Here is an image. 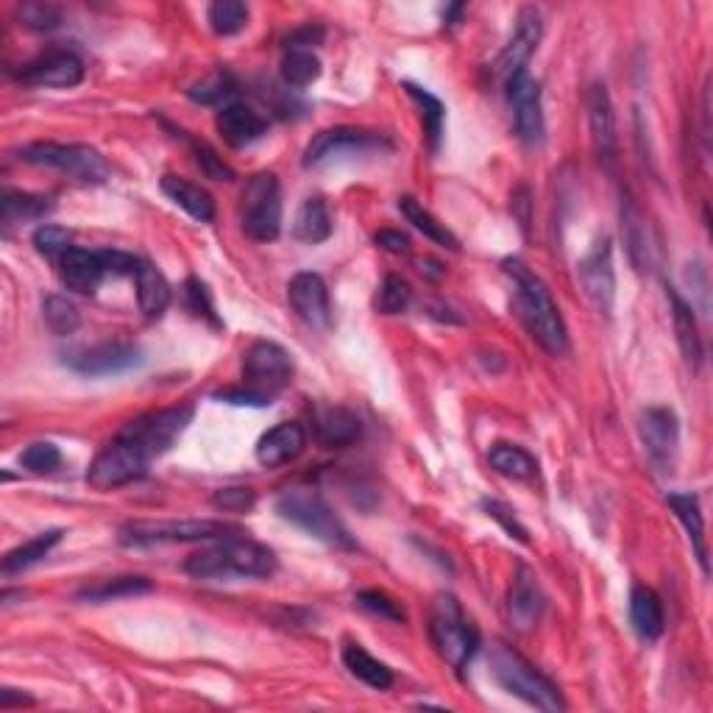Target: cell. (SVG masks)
<instances>
[{"label":"cell","mask_w":713,"mask_h":713,"mask_svg":"<svg viewBox=\"0 0 713 713\" xmlns=\"http://www.w3.org/2000/svg\"><path fill=\"white\" fill-rule=\"evenodd\" d=\"M243 232L260 243H271L282 232V192L268 170L251 176L243 190Z\"/></svg>","instance_id":"ba28073f"},{"label":"cell","mask_w":713,"mask_h":713,"mask_svg":"<svg viewBox=\"0 0 713 713\" xmlns=\"http://www.w3.org/2000/svg\"><path fill=\"white\" fill-rule=\"evenodd\" d=\"M240 535L238 527L209 518H181V522H128L120 527V544H192V541H223Z\"/></svg>","instance_id":"8992f818"},{"label":"cell","mask_w":713,"mask_h":713,"mask_svg":"<svg viewBox=\"0 0 713 713\" xmlns=\"http://www.w3.org/2000/svg\"><path fill=\"white\" fill-rule=\"evenodd\" d=\"M544 605L546 599L538 586V577L527 566H518L511 583V594H507V616H511L513 627L522 632L535 630V625L544 616Z\"/></svg>","instance_id":"ffe728a7"},{"label":"cell","mask_w":713,"mask_h":713,"mask_svg":"<svg viewBox=\"0 0 713 713\" xmlns=\"http://www.w3.org/2000/svg\"><path fill=\"white\" fill-rule=\"evenodd\" d=\"M106 271L101 265L98 251L87 249H73L67 254H62V282L67 284V291L82 293V296H93L104 282Z\"/></svg>","instance_id":"cb8c5ba5"},{"label":"cell","mask_w":713,"mask_h":713,"mask_svg":"<svg viewBox=\"0 0 713 713\" xmlns=\"http://www.w3.org/2000/svg\"><path fill=\"white\" fill-rule=\"evenodd\" d=\"M53 209L51 198L34 196V192H18L7 190L3 192V201H0V221H3V229L20 227V223L40 221Z\"/></svg>","instance_id":"1f68e13d"},{"label":"cell","mask_w":713,"mask_h":713,"mask_svg":"<svg viewBox=\"0 0 713 713\" xmlns=\"http://www.w3.org/2000/svg\"><path fill=\"white\" fill-rule=\"evenodd\" d=\"M382 137L363 128L337 126L324 128L310 139V146L304 148V168H318V165L329 162L335 157H346V154H363L368 148H377Z\"/></svg>","instance_id":"2e32d148"},{"label":"cell","mask_w":713,"mask_h":713,"mask_svg":"<svg viewBox=\"0 0 713 713\" xmlns=\"http://www.w3.org/2000/svg\"><path fill=\"white\" fill-rule=\"evenodd\" d=\"M577 273H580L583 291H586L588 302L594 304V310L602 315L614 313L616 271H614V249H610L608 238L594 243V249L580 260Z\"/></svg>","instance_id":"4fadbf2b"},{"label":"cell","mask_w":713,"mask_h":713,"mask_svg":"<svg viewBox=\"0 0 713 713\" xmlns=\"http://www.w3.org/2000/svg\"><path fill=\"white\" fill-rule=\"evenodd\" d=\"M62 538L64 529H48V533H40L31 541H25V544L14 546V549L3 557V575H20L25 568L36 566L42 557H48V552H51L53 546L62 544Z\"/></svg>","instance_id":"8d00e7d4"},{"label":"cell","mask_w":713,"mask_h":713,"mask_svg":"<svg viewBox=\"0 0 713 713\" xmlns=\"http://www.w3.org/2000/svg\"><path fill=\"white\" fill-rule=\"evenodd\" d=\"M42 318H45L48 329L53 335H73L78 329V324H82L76 304L67 302L64 296H48L45 304H42Z\"/></svg>","instance_id":"7bdbcfd3"},{"label":"cell","mask_w":713,"mask_h":713,"mask_svg":"<svg viewBox=\"0 0 713 713\" xmlns=\"http://www.w3.org/2000/svg\"><path fill=\"white\" fill-rule=\"evenodd\" d=\"M101 265H104L106 273H115V276H134L139 268V260H134L132 254L126 251H115V249H104L98 251Z\"/></svg>","instance_id":"816d5d0a"},{"label":"cell","mask_w":713,"mask_h":713,"mask_svg":"<svg viewBox=\"0 0 713 713\" xmlns=\"http://www.w3.org/2000/svg\"><path fill=\"white\" fill-rule=\"evenodd\" d=\"M293 379V363L279 343L256 340L243 354V385L273 396L284 390Z\"/></svg>","instance_id":"8fae6325"},{"label":"cell","mask_w":713,"mask_h":713,"mask_svg":"<svg viewBox=\"0 0 713 713\" xmlns=\"http://www.w3.org/2000/svg\"><path fill=\"white\" fill-rule=\"evenodd\" d=\"M216 399L227 401V405H238V407H268L271 405L273 396H265V394H260V390L243 385V388L216 390Z\"/></svg>","instance_id":"f907efd6"},{"label":"cell","mask_w":713,"mask_h":713,"mask_svg":"<svg viewBox=\"0 0 713 713\" xmlns=\"http://www.w3.org/2000/svg\"><path fill=\"white\" fill-rule=\"evenodd\" d=\"M487 667H491L493 680H496L507 694L518 696V700H524L527 705L546 713H557L566 707L557 685L552 683L544 672H538L522 652L507 647L505 641H496V644L491 647Z\"/></svg>","instance_id":"3957f363"},{"label":"cell","mask_w":713,"mask_h":713,"mask_svg":"<svg viewBox=\"0 0 713 713\" xmlns=\"http://www.w3.org/2000/svg\"><path fill=\"white\" fill-rule=\"evenodd\" d=\"M638 436L647 449V458L661 471H672L680 447V423L669 407H647L638 418Z\"/></svg>","instance_id":"7c38bea8"},{"label":"cell","mask_w":713,"mask_h":713,"mask_svg":"<svg viewBox=\"0 0 713 713\" xmlns=\"http://www.w3.org/2000/svg\"><path fill=\"white\" fill-rule=\"evenodd\" d=\"M541 31H544V23H541V12L535 7H524L516 18V31H513L511 42L505 45V51L499 53L496 59V73L505 82H511L513 76L524 73L533 59L535 48L541 42Z\"/></svg>","instance_id":"e0dca14e"},{"label":"cell","mask_w":713,"mask_h":713,"mask_svg":"<svg viewBox=\"0 0 713 713\" xmlns=\"http://www.w3.org/2000/svg\"><path fill=\"white\" fill-rule=\"evenodd\" d=\"M374 243H377L379 249L390 251V254H407V251H410V238L396 232V229H382V232H377L374 234Z\"/></svg>","instance_id":"6f0895ef"},{"label":"cell","mask_w":713,"mask_h":713,"mask_svg":"<svg viewBox=\"0 0 713 713\" xmlns=\"http://www.w3.org/2000/svg\"><path fill=\"white\" fill-rule=\"evenodd\" d=\"M20 463H23V469L34 471V474H51V471H56L59 465H62V452H59L56 443L51 441L31 443V447L20 454Z\"/></svg>","instance_id":"bcb514c9"},{"label":"cell","mask_w":713,"mask_h":713,"mask_svg":"<svg viewBox=\"0 0 713 713\" xmlns=\"http://www.w3.org/2000/svg\"><path fill=\"white\" fill-rule=\"evenodd\" d=\"M70 368H76L84 377H109V374H123L128 368L143 363V352L134 343H101V346L82 348V352L70 354Z\"/></svg>","instance_id":"ac0fdd59"},{"label":"cell","mask_w":713,"mask_h":713,"mask_svg":"<svg viewBox=\"0 0 713 713\" xmlns=\"http://www.w3.org/2000/svg\"><path fill=\"white\" fill-rule=\"evenodd\" d=\"M621 234H625L627 251L630 260L636 265V271H650L652 268V243H650V229H647L644 212L636 207L632 198L621 201Z\"/></svg>","instance_id":"4316f807"},{"label":"cell","mask_w":713,"mask_h":713,"mask_svg":"<svg viewBox=\"0 0 713 713\" xmlns=\"http://www.w3.org/2000/svg\"><path fill=\"white\" fill-rule=\"evenodd\" d=\"M667 505L672 507V513L678 516V522L683 524L685 533H689L691 546L696 552V560H700L702 572L707 575V544H705V522H702V511L696 496L691 493H669Z\"/></svg>","instance_id":"4dcf8cb0"},{"label":"cell","mask_w":713,"mask_h":713,"mask_svg":"<svg viewBox=\"0 0 713 713\" xmlns=\"http://www.w3.org/2000/svg\"><path fill=\"white\" fill-rule=\"evenodd\" d=\"M487 463L496 474L507 476V480H529L538 474V463L527 449L516 447V443H493L487 452Z\"/></svg>","instance_id":"d590c367"},{"label":"cell","mask_w":713,"mask_h":713,"mask_svg":"<svg viewBox=\"0 0 713 713\" xmlns=\"http://www.w3.org/2000/svg\"><path fill=\"white\" fill-rule=\"evenodd\" d=\"M321 42H324V29L321 25H302V29L284 36V45L291 48V51H310V48L321 45Z\"/></svg>","instance_id":"11a10c76"},{"label":"cell","mask_w":713,"mask_h":713,"mask_svg":"<svg viewBox=\"0 0 713 713\" xmlns=\"http://www.w3.org/2000/svg\"><path fill=\"white\" fill-rule=\"evenodd\" d=\"M632 630L644 641H656L663 632V602L652 588L636 586L630 594Z\"/></svg>","instance_id":"f546056e"},{"label":"cell","mask_w":713,"mask_h":713,"mask_svg":"<svg viewBox=\"0 0 713 713\" xmlns=\"http://www.w3.org/2000/svg\"><path fill=\"white\" fill-rule=\"evenodd\" d=\"M412 302V287L407 284V279L396 276V273H390V276H385L382 287H379V296H377V310L382 315H399L405 313L407 307H410Z\"/></svg>","instance_id":"ee69618b"},{"label":"cell","mask_w":713,"mask_h":713,"mask_svg":"<svg viewBox=\"0 0 713 713\" xmlns=\"http://www.w3.org/2000/svg\"><path fill=\"white\" fill-rule=\"evenodd\" d=\"M588 123H591L594 151L610 165L616 159V115L605 84H594L588 93Z\"/></svg>","instance_id":"7402d4cb"},{"label":"cell","mask_w":713,"mask_h":713,"mask_svg":"<svg viewBox=\"0 0 713 713\" xmlns=\"http://www.w3.org/2000/svg\"><path fill=\"white\" fill-rule=\"evenodd\" d=\"M192 421V407H165V410L146 412V416L134 418L120 430L123 438H128L132 443H137L148 458H159L168 452L176 441L181 438V432L187 430V423Z\"/></svg>","instance_id":"30bf717a"},{"label":"cell","mask_w":713,"mask_h":713,"mask_svg":"<svg viewBox=\"0 0 713 713\" xmlns=\"http://www.w3.org/2000/svg\"><path fill=\"white\" fill-rule=\"evenodd\" d=\"M196 162H198V168H201L203 174L209 176V179H218V181H232L234 179V170L227 168V165H223L221 159L216 157V151L203 146V143H201V146H196Z\"/></svg>","instance_id":"f5cc1de1"},{"label":"cell","mask_w":713,"mask_h":713,"mask_svg":"<svg viewBox=\"0 0 713 713\" xmlns=\"http://www.w3.org/2000/svg\"><path fill=\"white\" fill-rule=\"evenodd\" d=\"M321 62L313 51H291L282 59V78L291 87H310L318 82Z\"/></svg>","instance_id":"b9f144b4"},{"label":"cell","mask_w":713,"mask_h":713,"mask_svg":"<svg viewBox=\"0 0 713 713\" xmlns=\"http://www.w3.org/2000/svg\"><path fill=\"white\" fill-rule=\"evenodd\" d=\"M332 234V216L324 198H307L298 207L296 221H293V238L302 243H324Z\"/></svg>","instance_id":"d6a6232c"},{"label":"cell","mask_w":713,"mask_h":713,"mask_svg":"<svg viewBox=\"0 0 713 713\" xmlns=\"http://www.w3.org/2000/svg\"><path fill=\"white\" fill-rule=\"evenodd\" d=\"M357 602H360L366 610H371V614L382 616V619H388V621H405L407 619L405 608H401L396 599H390L388 594H382V591H360L357 594Z\"/></svg>","instance_id":"681fc988"},{"label":"cell","mask_w":713,"mask_h":713,"mask_svg":"<svg viewBox=\"0 0 713 713\" xmlns=\"http://www.w3.org/2000/svg\"><path fill=\"white\" fill-rule=\"evenodd\" d=\"M20 25L29 31H53L62 25V12L53 3H42V0H25L18 7Z\"/></svg>","instance_id":"f6af8a7d"},{"label":"cell","mask_w":713,"mask_h":713,"mask_svg":"<svg viewBox=\"0 0 713 713\" xmlns=\"http://www.w3.org/2000/svg\"><path fill=\"white\" fill-rule=\"evenodd\" d=\"M209 25L218 36H232L238 31L245 29L249 23V7L240 0H216L207 12Z\"/></svg>","instance_id":"60d3db41"},{"label":"cell","mask_w":713,"mask_h":713,"mask_svg":"<svg viewBox=\"0 0 713 713\" xmlns=\"http://www.w3.org/2000/svg\"><path fill=\"white\" fill-rule=\"evenodd\" d=\"M485 511H487V516L496 518V522L502 524V527H505L507 533H511V538L527 541V529H524L522 524H518L516 518L511 516V511H507L505 505H499V502H485Z\"/></svg>","instance_id":"9f6ffc18"},{"label":"cell","mask_w":713,"mask_h":713,"mask_svg":"<svg viewBox=\"0 0 713 713\" xmlns=\"http://www.w3.org/2000/svg\"><path fill=\"white\" fill-rule=\"evenodd\" d=\"M218 132H221L223 143L232 148H245L251 143L262 137L268 132V123L262 120L260 112H254L251 106L243 104H229L218 112L216 120Z\"/></svg>","instance_id":"603a6c76"},{"label":"cell","mask_w":713,"mask_h":713,"mask_svg":"<svg viewBox=\"0 0 713 713\" xmlns=\"http://www.w3.org/2000/svg\"><path fill=\"white\" fill-rule=\"evenodd\" d=\"M430 638L438 656L454 669L463 672L471 658L480 650V632L465 616L463 605L452 594H438L430 610Z\"/></svg>","instance_id":"277c9868"},{"label":"cell","mask_w":713,"mask_h":713,"mask_svg":"<svg viewBox=\"0 0 713 713\" xmlns=\"http://www.w3.org/2000/svg\"><path fill=\"white\" fill-rule=\"evenodd\" d=\"M148 465H151V458H148L137 443L117 436L115 441L106 443V447L95 454L93 465H90L87 471V482L95 491H115V487L128 485V482L143 480Z\"/></svg>","instance_id":"9c48e42d"},{"label":"cell","mask_w":713,"mask_h":713,"mask_svg":"<svg viewBox=\"0 0 713 713\" xmlns=\"http://www.w3.org/2000/svg\"><path fill=\"white\" fill-rule=\"evenodd\" d=\"M360 436V418L346 407H329L315 418V441L324 449H346Z\"/></svg>","instance_id":"d4e9b609"},{"label":"cell","mask_w":713,"mask_h":713,"mask_svg":"<svg viewBox=\"0 0 713 713\" xmlns=\"http://www.w3.org/2000/svg\"><path fill=\"white\" fill-rule=\"evenodd\" d=\"M343 667L348 669V674H354V678L363 680V683L377 691H385L394 685V672L382 661H377L371 652L363 650L360 644L343 647Z\"/></svg>","instance_id":"836d02e7"},{"label":"cell","mask_w":713,"mask_h":713,"mask_svg":"<svg viewBox=\"0 0 713 713\" xmlns=\"http://www.w3.org/2000/svg\"><path fill=\"white\" fill-rule=\"evenodd\" d=\"M185 572L192 577H271L276 572V555L265 544L249 538H223L221 544L187 557Z\"/></svg>","instance_id":"7a4b0ae2"},{"label":"cell","mask_w":713,"mask_h":713,"mask_svg":"<svg viewBox=\"0 0 713 713\" xmlns=\"http://www.w3.org/2000/svg\"><path fill=\"white\" fill-rule=\"evenodd\" d=\"M20 78L31 87H53V90H70L84 82V62L78 53L67 51V48H51V51L40 53L31 59Z\"/></svg>","instance_id":"5bb4252c"},{"label":"cell","mask_w":713,"mask_h":713,"mask_svg":"<svg viewBox=\"0 0 713 713\" xmlns=\"http://www.w3.org/2000/svg\"><path fill=\"white\" fill-rule=\"evenodd\" d=\"M154 583L148 577L126 575V577H109V580H98L93 586H84L78 591V599L84 602H115L123 597H137V594H148Z\"/></svg>","instance_id":"74e56055"},{"label":"cell","mask_w":713,"mask_h":713,"mask_svg":"<svg viewBox=\"0 0 713 713\" xmlns=\"http://www.w3.org/2000/svg\"><path fill=\"white\" fill-rule=\"evenodd\" d=\"M287 298L298 318L313 329H329L332 324V302L326 282L318 273H296L287 284Z\"/></svg>","instance_id":"d6986e66"},{"label":"cell","mask_w":713,"mask_h":713,"mask_svg":"<svg viewBox=\"0 0 713 713\" xmlns=\"http://www.w3.org/2000/svg\"><path fill=\"white\" fill-rule=\"evenodd\" d=\"M669 302H672V321H674V335H678V346L683 352L685 363L691 368H700L702 360H705V348H702L700 326H696L694 307L680 296L674 287H669Z\"/></svg>","instance_id":"484cf974"},{"label":"cell","mask_w":713,"mask_h":713,"mask_svg":"<svg viewBox=\"0 0 713 713\" xmlns=\"http://www.w3.org/2000/svg\"><path fill=\"white\" fill-rule=\"evenodd\" d=\"M505 273L513 279V307H516L524 329L533 335V340H538L541 348L555 357L566 354L568 329L546 284L522 260H505Z\"/></svg>","instance_id":"6da1fadb"},{"label":"cell","mask_w":713,"mask_h":713,"mask_svg":"<svg viewBox=\"0 0 713 713\" xmlns=\"http://www.w3.org/2000/svg\"><path fill=\"white\" fill-rule=\"evenodd\" d=\"M276 511L282 513V518L293 522L296 527H302L304 533H310L313 538L324 541V544L337 546V549H354V538L346 529V524L340 522L335 511L329 507L324 496L313 487H291L284 491L276 502Z\"/></svg>","instance_id":"5b68a950"},{"label":"cell","mask_w":713,"mask_h":713,"mask_svg":"<svg viewBox=\"0 0 713 713\" xmlns=\"http://www.w3.org/2000/svg\"><path fill=\"white\" fill-rule=\"evenodd\" d=\"M70 240H73V234L67 232L64 227H53V223H45V227H40L34 232V245L40 254H67L73 245H70Z\"/></svg>","instance_id":"c3c4849f"},{"label":"cell","mask_w":713,"mask_h":713,"mask_svg":"<svg viewBox=\"0 0 713 713\" xmlns=\"http://www.w3.org/2000/svg\"><path fill=\"white\" fill-rule=\"evenodd\" d=\"M20 159L40 168L62 170L84 185H104L109 179V165L90 146H62V143H34L20 151Z\"/></svg>","instance_id":"52a82bcc"},{"label":"cell","mask_w":713,"mask_h":713,"mask_svg":"<svg viewBox=\"0 0 713 713\" xmlns=\"http://www.w3.org/2000/svg\"><path fill=\"white\" fill-rule=\"evenodd\" d=\"M234 93H238V82H234L232 73L229 70H216V73H209L201 82L192 84L187 90V98L201 106H221L229 104L234 98Z\"/></svg>","instance_id":"f35d334b"},{"label":"cell","mask_w":713,"mask_h":713,"mask_svg":"<svg viewBox=\"0 0 713 713\" xmlns=\"http://www.w3.org/2000/svg\"><path fill=\"white\" fill-rule=\"evenodd\" d=\"M14 705H34V700L25 694H18V689L0 691V707H3V711H9V707H14Z\"/></svg>","instance_id":"680465c9"},{"label":"cell","mask_w":713,"mask_h":713,"mask_svg":"<svg viewBox=\"0 0 713 713\" xmlns=\"http://www.w3.org/2000/svg\"><path fill=\"white\" fill-rule=\"evenodd\" d=\"M399 212L407 218V223H412V227L423 234V238H430L432 243L443 245V249L449 251H460V240L449 232L447 223L438 221L430 209H423L412 196L399 198Z\"/></svg>","instance_id":"e575fe53"},{"label":"cell","mask_w":713,"mask_h":713,"mask_svg":"<svg viewBox=\"0 0 713 713\" xmlns=\"http://www.w3.org/2000/svg\"><path fill=\"white\" fill-rule=\"evenodd\" d=\"M307 447V432L298 421H282L273 430H268L265 436L256 443V460L265 469H279V465L291 463Z\"/></svg>","instance_id":"44dd1931"},{"label":"cell","mask_w":713,"mask_h":713,"mask_svg":"<svg viewBox=\"0 0 713 713\" xmlns=\"http://www.w3.org/2000/svg\"><path fill=\"white\" fill-rule=\"evenodd\" d=\"M134 279H137L139 310L146 313V318H162L170 304V284L168 279L162 276V271H159L154 262L139 260Z\"/></svg>","instance_id":"83f0119b"},{"label":"cell","mask_w":713,"mask_h":713,"mask_svg":"<svg viewBox=\"0 0 713 713\" xmlns=\"http://www.w3.org/2000/svg\"><path fill=\"white\" fill-rule=\"evenodd\" d=\"M507 84V98L513 106V120H516L518 137L527 146H541L546 134L544 106H541V84L529 76L527 70L513 76Z\"/></svg>","instance_id":"9a60e30c"},{"label":"cell","mask_w":713,"mask_h":713,"mask_svg":"<svg viewBox=\"0 0 713 713\" xmlns=\"http://www.w3.org/2000/svg\"><path fill=\"white\" fill-rule=\"evenodd\" d=\"M407 95L421 106V117H423V132H427V139H430V148L438 151L441 146V134H443V117H447V109H443L441 101L436 98L432 93H427L423 87H416V84H405Z\"/></svg>","instance_id":"ab89813d"},{"label":"cell","mask_w":713,"mask_h":713,"mask_svg":"<svg viewBox=\"0 0 713 713\" xmlns=\"http://www.w3.org/2000/svg\"><path fill=\"white\" fill-rule=\"evenodd\" d=\"M212 505L223 513H249L256 505V493L251 487H221L212 493Z\"/></svg>","instance_id":"7dc6e473"},{"label":"cell","mask_w":713,"mask_h":713,"mask_svg":"<svg viewBox=\"0 0 713 713\" xmlns=\"http://www.w3.org/2000/svg\"><path fill=\"white\" fill-rule=\"evenodd\" d=\"M185 291H187V302H190L192 313L203 315V318H209V321H212V324H218L216 307H212V302H209L207 287H203V284L198 282V279H187Z\"/></svg>","instance_id":"db71d44e"},{"label":"cell","mask_w":713,"mask_h":713,"mask_svg":"<svg viewBox=\"0 0 713 713\" xmlns=\"http://www.w3.org/2000/svg\"><path fill=\"white\" fill-rule=\"evenodd\" d=\"M162 192L176 207L185 209L187 216L196 218V221H216V201H212V196L201 185H192V181L181 179V176H165Z\"/></svg>","instance_id":"f1b7e54d"}]
</instances>
